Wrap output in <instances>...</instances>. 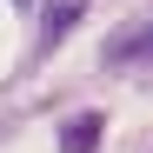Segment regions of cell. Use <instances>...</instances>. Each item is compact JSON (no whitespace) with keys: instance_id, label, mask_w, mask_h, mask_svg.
<instances>
[{"instance_id":"6da1fadb","label":"cell","mask_w":153,"mask_h":153,"mask_svg":"<svg viewBox=\"0 0 153 153\" xmlns=\"http://www.w3.org/2000/svg\"><path fill=\"white\" fill-rule=\"evenodd\" d=\"M100 60H107V67H146L153 60V20H126L120 33H107Z\"/></svg>"},{"instance_id":"7a4b0ae2","label":"cell","mask_w":153,"mask_h":153,"mask_svg":"<svg viewBox=\"0 0 153 153\" xmlns=\"http://www.w3.org/2000/svg\"><path fill=\"white\" fill-rule=\"evenodd\" d=\"M93 7V0H47V7H40V40H33V60H47V53H53V47L73 33V27H80V13Z\"/></svg>"},{"instance_id":"3957f363","label":"cell","mask_w":153,"mask_h":153,"mask_svg":"<svg viewBox=\"0 0 153 153\" xmlns=\"http://www.w3.org/2000/svg\"><path fill=\"white\" fill-rule=\"evenodd\" d=\"M100 140H107V113H93V107L60 126V153H100Z\"/></svg>"},{"instance_id":"277c9868","label":"cell","mask_w":153,"mask_h":153,"mask_svg":"<svg viewBox=\"0 0 153 153\" xmlns=\"http://www.w3.org/2000/svg\"><path fill=\"white\" fill-rule=\"evenodd\" d=\"M13 7H33V0H13Z\"/></svg>"}]
</instances>
